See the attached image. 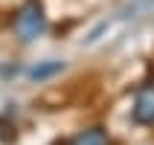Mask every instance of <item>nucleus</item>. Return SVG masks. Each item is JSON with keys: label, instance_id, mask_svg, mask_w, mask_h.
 I'll return each instance as SVG.
<instances>
[{"label": "nucleus", "instance_id": "1", "mask_svg": "<svg viewBox=\"0 0 154 145\" xmlns=\"http://www.w3.org/2000/svg\"><path fill=\"white\" fill-rule=\"evenodd\" d=\"M44 29H47V17H44L41 3H38V0H26L23 6L17 9V15H15V35L23 44H29V41H35Z\"/></svg>", "mask_w": 154, "mask_h": 145}, {"label": "nucleus", "instance_id": "4", "mask_svg": "<svg viewBox=\"0 0 154 145\" xmlns=\"http://www.w3.org/2000/svg\"><path fill=\"white\" fill-rule=\"evenodd\" d=\"M73 145H108V134H105L102 128H90V131H82L76 139H73Z\"/></svg>", "mask_w": 154, "mask_h": 145}, {"label": "nucleus", "instance_id": "2", "mask_svg": "<svg viewBox=\"0 0 154 145\" xmlns=\"http://www.w3.org/2000/svg\"><path fill=\"white\" fill-rule=\"evenodd\" d=\"M134 119L140 125H154V84H143L134 99Z\"/></svg>", "mask_w": 154, "mask_h": 145}, {"label": "nucleus", "instance_id": "3", "mask_svg": "<svg viewBox=\"0 0 154 145\" xmlns=\"http://www.w3.org/2000/svg\"><path fill=\"white\" fill-rule=\"evenodd\" d=\"M61 70H64V61H44V64H35V67L29 70V78L44 81V78L55 76V73H61Z\"/></svg>", "mask_w": 154, "mask_h": 145}]
</instances>
